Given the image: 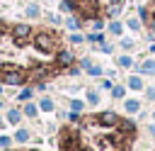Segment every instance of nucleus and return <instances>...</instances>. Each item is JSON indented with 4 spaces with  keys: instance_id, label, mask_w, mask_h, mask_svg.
<instances>
[{
    "instance_id": "f257e3e1",
    "label": "nucleus",
    "mask_w": 155,
    "mask_h": 151,
    "mask_svg": "<svg viewBox=\"0 0 155 151\" xmlns=\"http://www.w3.org/2000/svg\"><path fill=\"white\" fill-rule=\"evenodd\" d=\"M0 80L5 85H22L27 80V73L19 66H2L0 68Z\"/></svg>"
},
{
    "instance_id": "f03ea898",
    "label": "nucleus",
    "mask_w": 155,
    "mask_h": 151,
    "mask_svg": "<svg viewBox=\"0 0 155 151\" xmlns=\"http://www.w3.org/2000/svg\"><path fill=\"white\" fill-rule=\"evenodd\" d=\"M34 46L39 49V51H53L56 49V37L51 34V32H36L34 34Z\"/></svg>"
},
{
    "instance_id": "7ed1b4c3",
    "label": "nucleus",
    "mask_w": 155,
    "mask_h": 151,
    "mask_svg": "<svg viewBox=\"0 0 155 151\" xmlns=\"http://www.w3.org/2000/svg\"><path fill=\"white\" fill-rule=\"evenodd\" d=\"M10 34H12V39H15L17 46H24V44L29 41V37H31V27L24 24V22H19V24H12Z\"/></svg>"
},
{
    "instance_id": "20e7f679",
    "label": "nucleus",
    "mask_w": 155,
    "mask_h": 151,
    "mask_svg": "<svg viewBox=\"0 0 155 151\" xmlns=\"http://www.w3.org/2000/svg\"><path fill=\"white\" fill-rule=\"evenodd\" d=\"M73 61H75V56H73V51H70V49H61V51L56 54V66H61V68L73 66Z\"/></svg>"
},
{
    "instance_id": "39448f33",
    "label": "nucleus",
    "mask_w": 155,
    "mask_h": 151,
    "mask_svg": "<svg viewBox=\"0 0 155 151\" xmlns=\"http://www.w3.org/2000/svg\"><path fill=\"white\" fill-rule=\"evenodd\" d=\"M97 122H99L102 127H116V124H119V117H116V112L104 110V112H99V114H97Z\"/></svg>"
},
{
    "instance_id": "423d86ee",
    "label": "nucleus",
    "mask_w": 155,
    "mask_h": 151,
    "mask_svg": "<svg viewBox=\"0 0 155 151\" xmlns=\"http://www.w3.org/2000/svg\"><path fill=\"white\" fill-rule=\"evenodd\" d=\"M46 76H51V71H48L46 66H36V68L31 71V78H34V80H44Z\"/></svg>"
},
{
    "instance_id": "0eeeda50",
    "label": "nucleus",
    "mask_w": 155,
    "mask_h": 151,
    "mask_svg": "<svg viewBox=\"0 0 155 151\" xmlns=\"http://www.w3.org/2000/svg\"><path fill=\"white\" fill-rule=\"evenodd\" d=\"M126 85H128V88H131V90H143V80H140V78H138V76H131V78H128V83H126Z\"/></svg>"
},
{
    "instance_id": "6e6552de",
    "label": "nucleus",
    "mask_w": 155,
    "mask_h": 151,
    "mask_svg": "<svg viewBox=\"0 0 155 151\" xmlns=\"http://www.w3.org/2000/svg\"><path fill=\"white\" fill-rule=\"evenodd\" d=\"M138 71H140V73H145V76L155 73V61H153V58H148V61H145V63H143V66H140Z\"/></svg>"
},
{
    "instance_id": "1a4fd4ad",
    "label": "nucleus",
    "mask_w": 155,
    "mask_h": 151,
    "mask_svg": "<svg viewBox=\"0 0 155 151\" xmlns=\"http://www.w3.org/2000/svg\"><path fill=\"white\" fill-rule=\"evenodd\" d=\"M119 127H121V129H124V132H128V134H131V132H133V129H136V124H133V122H131V119H119Z\"/></svg>"
},
{
    "instance_id": "9d476101",
    "label": "nucleus",
    "mask_w": 155,
    "mask_h": 151,
    "mask_svg": "<svg viewBox=\"0 0 155 151\" xmlns=\"http://www.w3.org/2000/svg\"><path fill=\"white\" fill-rule=\"evenodd\" d=\"M39 107H41L44 112H51V110H53V100H51V97H44V100L39 102Z\"/></svg>"
},
{
    "instance_id": "9b49d317",
    "label": "nucleus",
    "mask_w": 155,
    "mask_h": 151,
    "mask_svg": "<svg viewBox=\"0 0 155 151\" xmlns=\"http://www.w3.org/2000/svg\"><path fill=\"white\" fill-rule=\"evenodd\" d=\"M124 105H126L128 112H138V110H140V102H138V100H126Z\"/></svg>"
},
{
    "instance_id": "f8f14e48",
    "label": "nucleus",
    "mask_w": 155,
    "mask_h": 151,
    "mask_svg": "<svg viewBox=\"0 0 155 151\" xmlns=\"http://www.w3.org/2000/svg\"><path fill=\"white\" fill-rule=\"evenodd\" d=\"M119 12H121V5H119V2H114V5L107 7V15H109V17H116Z\"/></svg>"
},
{
    "instance_id": "ddd939ff",
    "label": "nucleus",
    "mask_w": 155,
    "mask_h": 151,
    "mask_svg": "<svg viewBox=\"0 0 155 151\" xmlns=\"http://www.w3.org/2000/svg\"><path fill=\"white\" fill-rule=\"evenodd\" d=\"M138 15H140V19H143V22H150V10H148L145 5H140V7H138Z\"/></svg>"
},
{
    "instance_id": "4468645a",
    "label": "nucleus",
    "mask_w": 155,
    "mask_h": 151,
    "mask_svg": "<svg viewBox=\"0 0 155 151\" xmlns=\"http://www.w3.org/2000/svg\"><path fill=\"white\" fill-rule=\"evenodd\" d=\"M111 95H114V97H119V100H121V97H124V95H126V88H124V85H114V88H111Z\"/></svg>"
},
{
    "instance_id": "2eb2a0df",
    "label": "nucleus",
    "mask_w": 155,
    "mask_h": 151,
    "mask_svg": "<svg viewBox=\"0 0 155 151\" xmlns=\"http://www.w3.org/2000/svg\"><path fill=\"white\" fill-rule=\"evenodd\" d=\"M126 27H128V29H133V32H138V29H140V19H136V17H131V19L126 22Z\"/></svg>"
},
{
    "instance_id": "dca6fc26",
    "label": "nucleus",
    "mask_w": 155,
    "mask_h": 151,
    "mask_svg": "<svg viewBox=\"0 0 155 151\" xmlns=\"http://www.w3.org/2000/svg\"><path fill=\"white\" fill-rule=\"evenodd\" d=\"M109 32H111V34H116V37H119V34H121V32H124V27H121V22H111V24H109Z\"/></svg>"
},
{
    "instance_id": "f3484780",
    "label": "nucleus",
    "mask_w": 155,
    "mask_h": 151,
    "mask_svg": "<svg viewBox=\"0 0 155 151\" xmlns=\"http://www.w3.org/2000/svg\"><path fill=\"white\" fill-rule=\"evenodd\" d=\"M27 15H29V17H39V5H36V2H31V5L27 7Z\"/></svg>"
},
{
    "instance_id": "a211bd4d",
    "label": "nucleus",
    "mask_w": 155,
    "mask_h": 151,
    "mask_svg": "<svg viewBox=\"0 0 155 151\" xmlns=\"http://www.w3.org/2000/svg\"><path fill=\"white\" fill-rule=\"evenodd\" d=\"M119 66H121V68H128V66H133L131 56H119Z\"/></svg>"
},
{
    "instance_id": "6ab92c4d",
    "label": "nucleus",
    "mask_w": 155,
    "mask_h": 151,
    "mask_svg": "<svg viewBox=\"0 0 155 151\" xmlns=\"http://www.w3.org/2000/svg\"><path fill=\"white\" fill-rule=\"evenodd\" d=\"M19 117H22V114H19L17 110H10V112H7V119H10L12 124H17V122H19Z\"/></svg>"
},
{
    "instance_id": "aec40b11",
    "label": "nucleus",
    "mask_w": 155,
    "mask_h": 151,
    "mask_svg": "<svg viewBox=\"0 0 155 151\" xmlns=\"http://www.w3.org/2000/svg\"><path fill=\"white\" fill-rule=\"evenodd\" d=\"M65 24H68V29H78V27H80V19H78V17H68Z\"/></svg>"
},
{
    "instance_id": "412c9836",
    "label": "nucleus",
    "mask_w": 155,
    "mask_h": 151,
    "mask_svg": "<svg viewBox=\"0 0 155 151\" xmlns=\"http://www.w3.org/2000/svg\"><path fill=\"white\" fill-rule=\"evenodd\" d=\"M24 114L27 117H36V105H24Z\"/></svg>"
},
{
    "instance_id": "4be33fe9",
    "label": "nucleus",
    "mask_w": 155,
    "mask_h": 151,
    "mask_svg": "<svg viewBox=\"0 0 155 151\" xmlns=\"http://www.w3.org/2000/svg\"><path fill=\"white\" fill-rule=\"evenodd\" d=\"M15 139H17V141H27V139H29V132H27V129H19V132L15 134Z\"/></svg>"
},
{
    "instance_id": "5701e85b",
    "label": "nucleus",
    "mask_w": 155,
    "mask_h": 151,
    "mask_svg": "<svg viewBox=\"0 0 155 151\" xmlns=\"http://www.w3.org/2000/svg\"><path fill=\"white\" fill-rule=\"evenodd\" d=\"M87 102H92V105H97V102H99V95H97L94 90H90V93H87Z\"/></svg>"
},
{
    "instance_id": "b1692460",
    "label": "nucleus",
    "mask_w": 155,
    "mask_h": 151,
    "mask_svg": "<svg viewBox=\"0 0 155 151\" xmlns=\"http://www.w3.org/2000/svg\"><path fill=\"white\" fill-rule=\"evenodd\" d=\"M82 107H85V105H82L80 100H73V102H70V110H73V112H80Z\"/></svg>"
},
{
    "instance_id": "393cba45",
    "label": "nucleus",
    "mask_w": 155,
    "mask_h": 151,
    "mask_svg": "<svg viewBox=\"0 0 155 151\" xmlns=\"http://www.w3.org/2000/svg\"><path fill=\"white\" fill-rule=\"evenodd\" d=\"M87 73H90V76H102V68H99V66H90Z\"/></svg>"
},
{
    "instance_id": "a878e982",
    "label": "nucleus",
    "mask_w": 155,
    "mask_h": 151,
    "mask_svg": "<svg viewBox=\"0 0 155 151\" xmlns=\"http://www.w3.org/2000/svg\"><path fill=\"white\" fill-rule=\"evenodd\" d=\"M29 97H31V90H29V88H27V90H22V93H19V100H29Z\"/></svg>"
},
{
    "instance_id": "bb28decb",
    "label": "nucleus",
    "mask_w": 155,
    "mask_h": 151,
    "mask_svg": "<svg viewBox=\"0 0 155 151\" xmlns=\"http://www.w3.org/2000/svg\"><path fill=\"white\" fill-rule=\"evenodd\" d=\"M121 46H124V49H133V39H124Z\"/></svg>"
},
{
    "instance_id": "cd10ccee",
    "label": "nucleus",
    "mask_w": 155,
    "mask_h": 151,
    "mask_svg": "<svg viewBox=\"0 0 155 151\" xmlns=\"http://www.w3.org/2000/svg\"><path fill=\"white\" fill-rule=\"evenodd\" d=\"M5 146H10V136H0V149H5Z\"/></svg>"
},
{
    "instance_id": "c85d7f7f",
    "label": "nucleus",
    "mask_w": 155,
    "mask_h": 151,
    "mask_svg": "<svg viewBox=\"0 0 155 151\" xmlns=\"http://www.w3.org/2000/svg\"><path fill=\"white\" fill-rule=\"evenodd\" d=\"M5 32H7V24H5V19H2V17H0V37H2V34H5Z\"/></svg>"
},
{
    "instance_id": "c756f323",
    "label": "nucleus",
    "mask_w": 155,
    "mask_h": 151,
    "mask_svg": "<svg viewBox=\"0 0 155 151\" xmlns=\"http://www.w3.org/2000/svg\"><path fill=\"white\" fill-rule=\"evenodd\" d=\"M70 41H73V44H80V41H82V37H80V34H73V37H70Z\"/></svg>"
},
{
    "instance_id": "7c9ffc66",
    "label": "nucleus",
    "mask_w": 155,
    "mask_h": 151,
    "mask_svg": "<svg viewBox=\"0 0 155 151\" xmlns=\"http://www.w3.org/2000/svg\"><path fill=\"white\" fill-rule=\"evenodd\" d=\"M150 32L155 34V17H150Z\"/></svg>"
},
{
    "instance_id": "2f4dec72",
    "label": "nucleus",
    "mask_w": 155,
    "mask_h": 151,
    "mask_svg": "<svg viewBox=\"0 0 155 151\" xmlns=\"http://www.w3.org/2000/svg\"><path fill=\"white\" fill-rule=\"evenodd\" d=\"M148 132H150V134L155 136V124H150V127H148Z\"/></svg>"
},
{
    "instance_id": "473e14b6",
    "label": "nucleus",
    "mask_w": 155,
    "mask_h": 151,
    "mask_svg": "<svg viewBox=\"0 0 155 151\" xmlns=\"http://www.w3.org/2000/svg\"><path fill=\"white\" fill-rule=\"evenodd\" d=\"M150 51H155V44H153V46H150Z\"/></svg>"
},
{
    "instance_id": "72a5a7b5",
    "label": "nucleus",
    "mask_w": 155,
    "mask_h": 151,
    "mask_svg": "<svg viewBox=\"0 0 155 151\" xmlns=\"http://www.w3.org/2000/svg\"><path fill=\"white\" fill-rule=\"evenodd\" d=\"M0 93H2V85H0Z\"/></svg>"
},
{
    "instance_id": "f704fd0d",
    "label": "nucleus",
    "mask_w": 155,
    "mask_h": 151,
    "mask_svg": "<svg viewBox=\"0 0 155 151\" xmlns=\"http://www.w3.org/2000/svg\"><path fill=\"white\" fill-rule=\"evenodd\" d=\"M0 127H2V122H0Z\"/></svg>"
},
{
    "instance_id": "c9c22d12",
    "label": "nucleus",
    "mask_w": 155,
    "mask_h": 151,
    "mask_svg": "<svg viewBox=\"0 0 155 151\" xmlns=\"http://www.w3.org/2000/svg\"><path fill=\"white\" fill-rule=\"evenodd\" d=\"M34 2H36V0H34Z\"/></svg>"
}]
</instances>
